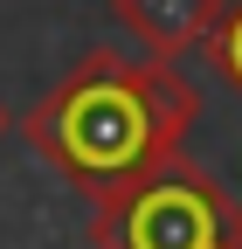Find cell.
<instances>
[{
    "label": "cell",
    "mask_w": 242,
    "mask_h": 249,
    "mask_svg": "<svg viewBox=\"0 0 242 249\" xmlns=\"http://www.w3.org/2000/svg\"><path fill=\"white\" fill-rule=\"evenodd\" d=\"M7 132H14V111H7V104H0V139H7Z\"/></svg>",
    "instance_id": "obj_5"
},
{
    "label": "cell",
    "mask_w": 242,
    "mask_h": 249,
    "mask_svg": "<svg viewBox=\"0 0 242 249\" xmlns=\"http://www.w3.org/2000/svg\"><path fill=\"white\" fill-rule=\"evenodd\" d=\"M194 90L159 55L90 49L49 97L14 118L21 139L63 173L76 194H111L138 173L166 166L194 132Z\"/></svg>",
    "instance_id": "obj_1"
},
{
    "label": "cell",
    "mask_w": 242,
    "mask_h": 249,
    "mask_svg": "<svg viewBox=\"0 0 242 249\" xmlns=\"http://www.w3.org/2000/svg\"><path fill=\"white\" fill-rule=\"evenodd\" d=\"M97 249H242V201L187 152L97 194L90 214Z\"/></svg>",
    "instance_id": "obj_2"
},
{
    "label": "cell",
    "mask_w": 242,
    "mask_h": 249,
    "mask_svg": "<svg viewBox=\"0 0 242 249\" xmlns=\"http://www.w3.org/2000/svg\"><path fill=\"white\" fill-rule=\"evenodd\" d=\"M222 7L228 0H111V21L125 28L145 55L173 62V55H187V49H201L215 35Z\"/></svg>",
    "instance_id": "obj_3"
},
{
    "label": "cell",
    "mask_w": 242,
    "mask_h": 249,
    "mask_svg": "<svg viewBox=\"0 0 242 249\" xmlns=\"http://www.w3.org/2000/svg\"><path fill=\"white\" fill-rule=\"evenodd\" d=\"M201 49H207V62L222 70V83L235 90V97H242V0H228V7H222L215 35H207Z\"/></svg>",
    "instance_id": "obj_4"
}]
</instances>
